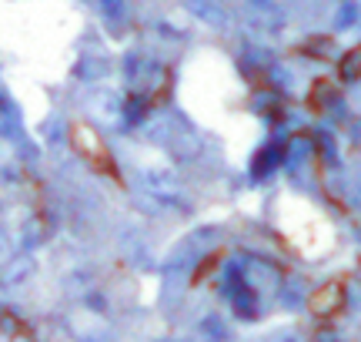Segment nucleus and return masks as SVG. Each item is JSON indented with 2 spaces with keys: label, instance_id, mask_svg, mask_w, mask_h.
I'll use <instances>...</instances> for the list:
<instances>
[{
  "label": "nucleus",
  "instance_id": "1",
  "mask_svg": "<svg viewBox=\"0 0 361 342\" xmlns=\"http://www.w3.org/2000/svg\"><path fill=\"white\" fill-rule=\"evenodd\" d=\"M281 225H284V232L295 238L298 249L308 252V255H322V252L331 249L335 232H331L328 218H324L314 205L301 201V198H284Z\"/></svg>",
  "mask_w": 361,
  "mask_h": 342
}]
</instances>
